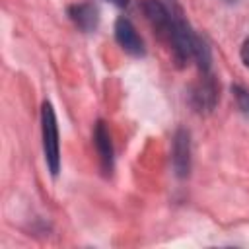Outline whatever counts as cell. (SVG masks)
<instances>
[{
	"instance_id": "8fae6325",
	"label": "cell",
	"mask_w": 249,
	"mask_h": 249,
	"mask_svg": "<svg viewBox=\"0 0 249 249\" xmlns=\"http://www.w3.org/2000/svg\"><path fill=\"white\" fill-rule=\"evenodd\" d=\"M224 2H239V0H224Z\"/></svg>"
},
{
	"instance_id": "5b68a950",
	"label": "cell",
	"mask_w": 249,
	"mask_h": 249,
	"mask_svg": "<svg viewBox=\"0 0 249 249\" xmlns=\"http://www.w3.org/2000/svg\"><path fill=\"white\" fill-rule=\"evenodd\" d=\"M171 161L177 177H187L191 169V140L187 130H177L173 138V150H171Z\"/></svg>"
},
{
	"instance_id": "277c9868",
	"label": "cell",
	"mask_w": 249,
	"mask_h": 249,
	"mask_svg": "<svg viewBox=\"0 0 249 249\" xmlns=\"http://www.w3.org/2000/svg\"><path fill=\"white\" fill-rule=\"evenodd\" d=\"M115 39L132 56H142L146 53L144 41H142V37L138 35L136 27L132 25V21L128 18H119L115 21Z\"/></svg>"
},
{
	"instance_id": "7a4b0ae2",
	"label": "cell",
	"mask_w": 249,
	"mask_h": 249,
	"mask_svg": "<svg viewBox=\"0 0 249 249\" xmlns=\"http://www.w3.org/2000/svg\"><path fill=\"white\" fill-rule=\"evenodd\" d=\"M142 10H144L146 19L154 27V31L167 43L169 41V35L173 31L175 16L169 14V10L160 0H142Z\"/></svg>"
},
{
	"instance_id": "9c48e42d",
	"label": "cell",
	"mask_w": 249,
	"mask_h": 249,
	"mask_svg": "<svg viewBox=\"0 0 249 249\" xmlns=\"http://www.w3.org/2000/svg\"><path fill=\"white\" fill-rule=\"evenodd\" d=\"M241 60H243V64L249 68V37L243 41V45H241Z\"/></svg>"
},
{
	"instance_id": "6da1fadb",
	"label": "cell",
	"mask_w": 249,
	"mask_h": 249,
	"mask_svg": "<svg viewBox=\"0 0 249 249\" xmlns=\"http://www.w3.org/2000/svg\"><path fill=\"white\" fill-rule=\"evenodd\" d=\"M41 132H43V152H45V161L49 165V171L53 175H58V169H60L58 126H56L54 109L49 101H45L41 109Z\"/></svg>"
},
{
	"instance_id": "ba28073f",
	"label": "cell",
	"mask_w": 249,
	"mask_h": 249,
	"mask_svg": "<svg viewBox=\"0 0 249 249\" xmlns=\"http://www.w3.org/2000/svg\"><path fill=\"white\" fill-rule=\"evenodd\" d=\"M231 91H233V97H235L237 109H239L245 117H249V91H247L245 88H241V86H233V88H231Z\"/></svg>"
},
{
	"instance_id": "30bf717a",
	"label": "cell",
	"mask_w": 249,
	"mask_h": 249,
	"mask_svg": "<svg viewBox=\"0 0 249 249\" xmlns=\"http://www.w3.org/2000/svg\"><path fill=\"white\" fill-rule=\"evenodd\" d=\"M109 2H113L115 6H126L128 4V0H109Z\"/></svg>"
},
{
	"instance_id": "52a82bcc",
	"label": "cell",
	"mask_w": 249,
	"mask_h": 249,
	"mask_svg": "<svg viewBox=\"0 0 249 249\" xmlns=\"http://www.w3.org/2000/svg\"><path fill=\"white\" fill-rule=\"evenodd\" d=\"M68 18L72 19V23L84 31V33H89V31H95L97 29V23H99V14H97V8L88 4V2H78V4H72L68 8Z\"/></svg>"
},
{
	"instance_id": "3957f363",
	"label": "cell",
	"mask_w": 249,
	"mask_h": 249,
	"mask_svg": "<svg viewBox=\"0 0 249 249\" xmlns=\"http://www.w3.org/2000/svg\"><path fill=\"white\" fill-rule=\"evenodd\" d=\"M218 101V86L214 82V78L210 76V72L202 74V78L198 80V84L193 88L191 93V103L198 113H208L216 107Z\"/></svg>"
},
{
	"instance_id": "8992f818",
	"label": "cell",
	"mask_w": 249,
	"mask_h": 249,
	"mask_svg": "<svg viewBox=\"0 0 249 249\" xmlns=\"http://www.w3.org/2000/svg\"><path fill=\"white\" fill-rule=\"evenodd\" d=\"M93 144H95V150L99 156L101 171L105 175H111V171H113V144H111V134H109L103 121H97L95 128H93Z\"/></svg>"
}]
</instances>
